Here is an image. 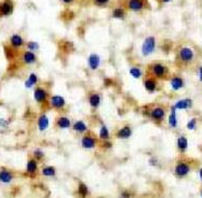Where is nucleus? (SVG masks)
<instances>
[{"mask_svg":"<svg viewBox=\"0 0 202 198\" xmlns=\"http://www.w3.org/2000/svg\"><path fill=\"white\" fill-rule=\"evenodd\" d=\"M143 116H147L156 124L162 123L167 116V111L162 106H154L153 108H143L142 110Z\"/></svg>","mask_w":202,"mask_h":198,"instance_id":"nucleus-1","label":"nucleus"},{"mask_svg":"<svg viewBox=\"0 0 202 198\" xmlns=\"http://www.w3.org/2000/svg\"><path fill=\"white\" fill-rule=\"evenodd\" d=\"M147 74L154 77L157 80H165L169 76V69L162 62H152L147 67Z\"/></svg>","mask_w":202,"mask_h":198,"instance_id":"nucleus-2","label":"nucleus"},{"mask_svg":"<svg viewBox=\"0 0 202 198\" xmlns=\"http://www.w3.org/2000/svg\"><path fill=\"white\" fill-rule=\"evenodd\" d=\"M50 93L48 89L42 85H37L33 88V100L40 107H45L48 106V100H50Z\"/></svg>","mask_w":202,"mask_h":198,"instance_id":"nucleus-3","label":"nucleus"},{"mask_svg":"<svg viewBox=\"0 0 202 198\" xmlns=\"http://www.w3.org/2000/svg\"><path fill=\"white\" fill-rule=\"evenodd\" d=\"M80 142H81V146L83 149L92 150V149H96L97 146L99 144V138L95 136L92 132L88 131L86 134L82 135Z\"/></svg>","mask_w":202,"mask_h":198,"instance_id":"nucleus-4","label":"nucleus"},{"mask_svg":"<svg viewBox=\"0 0 202 198\" xmlns=\"http://www.w3.org/2000/svg\"><path fill=\"white\" fill-rule=\"evenodd\" d=\"M48 106L51 107V109L58 111V112H62V111L66 110V107H67V100H66V98L64 96L58 95V94L51 95L50 100H48Z\"/></svg>","mask_w":202,"mask_h":198,"instance_id":"nucleus-5","label":"nucleus"},{"mask_svg":"<svg viewBox=\"0 0 202 198\" xmlns=\"http://www.w3.org/2000/svg\"><path fill=\"white\" fill-rule=\"evenodd\" d=\"M155 50H156V39L155 37L150 36L144 40L142 47H141V54L144 57H147L152 55L155 52Z\"/></svg>","mask_w":202,"mask_h":198,"instance_id":"nucleus-6","label":"nucleus"},{"mask_svg":"<svg viewBox=\"0 0 202 198\" xmlns=\"http://www.w3.org/2000/svg\"><path fill=\"white\" fill-rule=\"evenodd\" d=\"M177 59L182 62L185 66H188V64L193 62V60L195 59V53L190 47H182L180 50V52L177 53Z\"/></svg>","mask_w":202,"mask_h":198,"instance_id":"nucleus-7","label":"nucleus"},{"mask_svg":"<svg viewBox=\"0 0 202 198\" xmlns=\"http://www.w3.org/2000/svg\"><path fill=\"white\" fill-rule=\"evenodd\" d=\"M143 87L148 94H154L158 91L159 87V83H158V80L155 79L152 76H147L143 79Z\"/></svg>","mask_w":202,"mask_h":198,"instance_id":"nucleus-8","label":"nucleus"},{"mask_svg":"<svg viewBox=\"0 0 202 198\" xmlns=\"http://www.w3.org/2000/svg\"><path fill=\"white\" fill-rule=\"evenodd\" d=\"M87 102L92 110H98L102 102V95L98 92H91L87 97Z\"/></svg>","mask_w":202,"mask_h":198,"instance_id":"nucleus-9","label":"nucleus"},{"mask_svg":"<svg viewBox=\"0 0 202 198\" xmlns=\"http://www.w3.org/2000/svg\"><path fill=\"white\" fill-rule=\"evenodd\" d=\"M55 127L62 130L70 129L72 127V121L68 115H65V114L58 115L55 119Z\"/></svg>","mask_w":202,"mask_h":198,"instance_id":"nucleus-10","label":"nucleus"},{"mask_svg":"<svg viewBox=\"0 0 202 198\" xmlns=\"http://www.w3.org/2000/svg\"><path fill=\"white\" fill-rule=\"evenodd\" d=\"M133 134V129L132 127L130 126L129 124H125L124 126L120 127L117 130L115 131L114 136H115L116 139H120V140H127L132 136Z\"/></svg>","mask_w":202,"mask_h":198,"instance_id":"nucleus-11","label":"nucleus"},{"mask_svg":"<svg viewBox=\"0 0 202 198\" xmlns=\"http://www.w3.org/2000/svg\"><path fill=\"white\" fill-rule=\"evenodd\" d=\"M101 62L102 59L100 55L96 54V53H91L87 58V67L91 71H97L101 67Z\"/></svg>","mask_w":202,"mask_h":198,"instance_id":"nucleus-12","label":"nucleus"},{"mask_svg":"<svg viewBox=\"0 0 202 198\" xmlns=\"http://www.w3.org/2000/svg\"><path fill=\"white\" fill-rule=\"evenodd\" d=\"M50 127V117L45 112H41L37 119V128L40 132H44Z\"/></svg>","mask_w":202,"mask_h":198,"instance_id":"nucleus-13","label":"nucleus"},{"mask_svg":"<svg viewBox=\"0 0 202 198\" xmlns=\"http://www.w3.org/2000/svg\"><path fill=\"white\" fill-rule=\"evenodd\" d=\"M190 171V165L188 163H185V161H179V163L175 165L174 168V173L176 177L179 178H184Z\"/></svg>","mask_w":202,"mask_h":198,"instance_id":"nucleus-14","label":"nucleus"},{"mask_svg":"<svg viewBox=\"0 0 202 198\" xmlns=\"http://www.w3.org/2000/svg\"><path fill=\"white\" fill-rule=\"evenodd\" d=\"M21 60L23 64L27 65V66H31V65H35L38 62V56L36 55L35 52H31V51L27 50L22 53Z\"/></svg>","mask_w":202,"mask_h":198,"instance_id":"nucleus-15","label":"nucleus"},{"mask_svg":"<svg viewBox=\"0 0 202 198\" xmlns=\"http://www.w3.org/2000/svg\"><path fill=\"white\" fill-rule=\"evenodd\" d=\"M71 128L75 134H79V135H84V134H86V132L89 131L88 124L83 120H77V121H75V122L72 123Z\"/></svg>","mask_w":202,"mask_h":198,"instance_id":"nucleus-16","label":"nucleus"},{"mask_svg":"<svg viewBox=\"0 0 202 198\" xmlns=\"http://www.w3.org/2000/svg\"><path fill=\"white\" fill-rule=\"evenodd\" d=\"M169 83H170L171 88L173 89V91H175V92L182 89L184 87V85H185L184 79L182 78V77L177 76V74H174V76H172L171 78H170Z\"/></svg>","mask_w":202,"mask_h":198,"instance_id":"nucleus-17","label":"nucleus"},{"mask_svg":"<svg viewBox=\"0 0 202 198\" xmlns=\"http://www.w3.org/2000/svg\"><path fill=\"white\" fill-rule=\"evenodd\" d=\"M39 84V77L36 72H30L28 74L27 79L25 80L24 82V86H25L27 89H30V88H35Z\"/></svg>","mask_w":202,"mask_h":198,"instance_id":"nucleus-18","label":"nucleus"},{"mask_svg":"<svg viewBox=\"0 0 202 198\" xmlns=\"http://www.w3.org/2000/svg\"><path fill=\"white\" fill-rule=\"evenodd\" d=\"M39 170V165H38V161L36 158H29L27 161V165H26V173L31 177L36 176V173Z\"/></svg>","mask_w":202,"mask_h":198,"instance_id":"nucleus-19","label":"nucleus"},{"mask_svg":"<svg viewBox=\"0 0 202 198\" xmlns=\"http://www.w3.org/2000/svg\"><path fill=\"white\" fill-rule=\"evenodd\" d=\"M14 179V175L9 170V169L2 167L0 169V182L3 184H9Z\"/></svg>","mask_w":202,"mask_h":198,"instance_id":"nucleus-20","label":"nucleus"},{"mask_svg":"<svg viewBox=\"0 0 202 198\" xmlns=\"http://www.w3.org/2000/svg\"><path fill=\"white\" fill-rule=\"evenodd\" d=\"M10 45H11L12 49L14 50H18L21 49L22 47H24V39L21 35H17V33H14V35L11 36L10 38Z\"/></svg>","mask_w":202,"mask_h":198,"instance_id":"nucleus-21","label":"nucleus"},{"mask_svg":"<svg viewBox=\"0 0 202 198\" xmlns=\"http://www.w3.org/2000/svg\"><path fill=\"white\" fill-rule=\"evenodd\" d=\"M193 100L190 98H184L181 100L176 101L174 105V108L176 110H187V109H191L193 108Z\"/></svg>","mask_w":202,"mask_h":198,"instance_id":"nucleus-22","label":"nucleus"},{"mask_svg":"<svg viewBox=\"0 0 202 198\" xmlns=\"http://www.w3.org/2000/svg\"><path fill=\"white\" fill-rule=\"evenodd\" d=\"M127 7L129 10L131 11H141L144 9L145 2L144 0H128L127 1Z\"/></svg>","mask_w":202,"mask_h":198,"instance_id":"nucleus-23","label":"nucleus"},{"mask_svg":"<svg viewBox=\"0 0 202 198\" xmlns=\"http://www.w3.org/2000/svg\"><path fill=\"white\" fill-rule=\"evenodd\" d=\"M144 70L141 68L140 66H138V65H135V66H131L130 68H129V76L131 77V78H133L135 80H140L142 79L143 77H144Z\"/></svg>","mask_w":202,"mask_h":198,"instance_id":"nucleus-24","label":"nucleus"},{"mask_svg":"<svg viewBox=\"0 0 202 198\" xmlns=\"http://www.w3.org/2000/svg\"><path fill=\"white\" fill-rule=\"evenodd\" d=\"M168 124H169L170 128H172V129L177 127L176 109L174 108V106H172V107L170 108V114H169V116H168Z\"/></svg>","mask_w":202,"mask_h":198,"instance_id":"nucleus-25","label":"nucleus"},{"mask_svg":"<svg viewBox=\"0 0 202 198\" xmlns=\"http://www.w3.org/2000/svg\"><path fill=\"white\" fill-rule=\"evenodd\" d=\"M98 138H99V140H101V141L111 139V132H110V130H109L108 126H106V124H101L100 127H99Z\"/></svg>","mask_w":202,"mask_h":198,"instance_id":"nucleus-26","label":"nucleus"},{"mask_svg":"<svg viewBox=\"0 0 202 198\" xmlns=\"http://www.w3.org/2000/svg\"><path fill=\"white\" fill-rule=\"evenodd\" d=\"M13 12V4L9 1H4L0 3V14L2 16H8Z\"/></svg>","mask_w":202,"mask_h":198,"instance_id":"nucleus-27","label":"nucleus"},{"mask_svg":"<svg viewBox=\"0 0 202 198\" xmlns=\"http://www.w3.org/2000/svg\"><path fill=\"white\" fill-rule=\"evenodd\" d=\"M176 146L181 153H185L187 148H188V140H187L186 137L180 136L176 140Z\"/></svg>","mask_w":202,"mask_h":198,"instance_id":"nucleus-28","label":"nucleus"},{"mask_svg":"<svg viewBox=\"0 0 202 198\" xmlns=\"http://www.w3.org/2000/svg\"><path fill=\"white\" fill-rule=\"evenodd\" d=\"M77 196L80 198H87V196L89 195V190L87 187V185L83 182H80L79 185H77Z\"/></svg>","mask_w":202,"mask_h":198,"instance_id":"nucleus-29","label":"nucleus"},{"mask_svg":"<svg viewBox=\"0 0 202 198\" xmlns=\"http://www.w3.org/2000/svg\"><path fill=\"white\" fill-rule=\"evenodd\" d=\"M41 173L42 176L44 177H47V178H52V177H55L56 176V168L54 166H44L41 170Z\"/></svg>","mask_w":202,"mask_h":198,"instance_id":"nucleus-30","label":"nucleus"},{"mask_svg":"<svg viewBox=\"0 0 202 198\" xmlns=\"http://www.w3.org/2000/svg\"><path fill=\"white\" fill-rule=\"evenodd\" d=\"M112 15H113L114 18H117V20H123L126 15V11L124 10L123 8H116L114 9L113 12H112Z\"/></svg>","mask_w":202,"mask_h":198,"instance_id":"nucleus-31","label":"nucleus"},{"mask_svg":"<svg viewBox=\"0 0 202 198\" xmlns=\"http://www.w3.org/2000/svg\"><path fill=\"white\" fill-rule=\"evenodd\" d=\"M4 55H6V58L8 60H13L15 58V52H14V49H12V47H4Z\"/></svg>","mask_w":202,"mask_h":198,"instance_id":"nucleus-32","label":"nucleus"},{"mask_svg":"<svg viewBox=\"0 0 202 198\" xmlns=\"http://www.w3.org/2000/svg\"><path fill=\"white\" fill-rule=\"evenodd\" d=\"M32 155H33V158H36L37 161H41V159L44 158L45 154H44V152H43V150L36 149L35 151L32 152Z\"/></svg>","mask_w":202,"mask_h":198,"instance_id":"nucleus-33","label":"nucleus"},{"mask_svg":"<svg viewBox=\"0 0 202 198\" xmlns=\"http://www.w3.org/2000/svg\"><path fill=\"white\" fill-rule=\"evenodd\" d=\"M26 47H27L28 51H31V52H36V51L39 50V44L35 41H29V42L26 43Z\"/></svg>","mask_w":202,"mask_h":198,"instance_id":"nucleus-34","label":"nucleus"},{"mask_svg":"<svg viewBox=\"0 0 202 198\" xmlns=\"http://www.w3.org/2000/svg\"><path fill=\"white\" fill-rule=\"evenodd\" d=\"M197 123H198V120H197L196 117H193V119L189 120L188 122H187L186 128L188 130H194L197 127Z\"/></svg>","mask_w":202,"mask_h":198,"instance_id":"nucleus-35","label":"nucleus"},{"mask_svg":"<svg viewBox=\"0 0 202 198\" xmlns=\"http://www.w3.org/2000/svg\"><path fill=\"white\" fill-rule=\"evenodd\" d=\"M100 146L103 150H106V151H109V150L113 148V142L111 140H104V141H101Z\"/></svg>","mask_w":202,"mask_h":198,"instance_id":"nucleus-36","label":"nucleus"},{"mask_svg":"<svg viewBox=\"0 0 202 198\" xmlns=\"http://www.w3.org/2000/svg\"><path fill=\"white\" fill-rule=\"evenodd\" d=\"M10 122H11V121L9 119H0V127H1L2 129H7L10 125Z\"/></svg>","mask_w":202,"mask_h":198,"instance_id":"nucleus-37","label":"nucleus"},{"mask_svg":"<svg viewBox=\"0 0 202 198\" xmlns=\"http://www.w3.org/2000/svg\"><path fill=\"white\" fill-rule=\"evenodd\" d=\"M115 84V82H114L113 79H110V78H106L103 80V85L106 86V87H112V86Z\"/></svg>","mask_w":202,"mask_h":198,"instance_id":"nucleus-38","label":"nucleus"},{"mask_svg":"<svg viewBox=\"0 0 202 198\" xmlns=\"http://www.w3.org/2000/svg\"><path fill=\"white\" fill-rule=\"evenodd\" d=\"M148 164H150V166H153V167H156L158 165V159L156 157H150L148 159Z\"/></svg>","mask_w":202,"mask_h":198,"instance_id":"nucleus-39","label":"nucleus"},{"mask_svg":"<svg viewBox=\"0 0 202 198\" xmlns=\"http://www.w3.org/2000/svg\"><path fill=\"white\" fill-rule=\"evenodd\" d=\"M95 3L97 4V6H104V4L109 3V1L110 0H94Z\"/></svg>","mask_w":202,"mask_h":198,"instance_id":"nucleus-40","label":"nucleus"},{"mask_svg":"<svg viewBox=\"0 0 202 198\" xmlns=\"http://www.w3.org/2000/svg\"><path fill=\"white\" fill-rule=\"evenodd\" d=\"M130 196L131 195L128 191H124V192L121 194V198H130Z\"/></svg>","mask_w":202,"mask_h":198,"instance_id":"nucleus-41","label":"nucleus"},{"mask_svg":"<svg viewBox=\"0 0 202 198\" xmlns=\"http://www.w3.org/2000/svg\"><path fill=\"white\" fill-rule=\"evenodd\" d=\"M198 76H199V80H200V82L202 83V66L198 70Z\"/></svg>","mask_w":202,"mask_h":198,"instance_id":"nucleus-42","label":"nucleus"},{"mask_svg":"<svg viewBox=\"0 0 202 198\" xmlns=\"http://www.w3.org/2000/svg\"><path fill=\"white\" fill-rule=\"evenodd\" d=\"M62 2H65V3H71V2H73L74 0H62Z\"/></svg>","mask_w":202,"mask_h":198,"instance_id":"nucleus-43","label":"nucleus"},{"mask_svg":"<svg viewBox=\"0 0 202 198\" xmlns=\"http://www.w3.org/2000/svg\"><path fill=\"white\" fill-rule=\"evenodd\" d=\"M199 176H200V179L202 181V169H200V171H199Z\"/></svg>","mask_w":202,"mask_h":198,"instance_id":"nucleus-44","label":"nucleus"},{"mask_svg":"<svg viewBox=\"0 0 202 198\" xmlns=\"http://www.w3.org/2000/svg\"><path fill=\"white\" fill-rule=\"evenodd\" d=\"M162 2H169V1H171V0H161Z\"/></svg>","mask_w":202,"mask_h":198,"instance_id":"nucleus-45","label":"nucleus"},{"mask_svg":"<svg viewBox=\"0 0 202 198\" xmlns=\"http://www.w3.org/2000/svg\"><path fill=\"white\" fill-rule=\"evenodd\" d=\"M0 106H2V102H1V101H0Z\"/></svg>","mask_w":202,"mask_h":198,"instance_id":"nucleus-46","label":"nucleus"},{"mask_svg":"<svg viewBox=\"0 0 202 198\" xmlns=\"http://www.w3.org/2000/svg\"><path fill=\"white\" fill-rule=\"evenodd\" d=\"M201 196H202V191H201Z\"/></svg>","mask_w":202,"mask_h":198,"instance_id":"nucleus-47","label":"nucleus"},{"mask_svg":"<svg viewBox=\"0 0 202 198\" xmlns=\"http://www.w3.org/2000/svg\"><path fill=\"white\" fill-rule=\"evenodd\" d=\"M99 198H103V197H99Z\"/></svg>","mask_w":202,"mask_h":198,"instance_id":"nucleus-48","label":"nucleus"},{"mask_svg":"<svg viewBox=\"0 0 202 198\" xmlns=\"http://www.w3.org/2000/svg\"><path fill=\"white\" fill-rule=\"evenodd\" d=\"M0 77H1V74H0Z\"/></svg>","mask_w":202,"mask_h":198,"instance_id":"nucleus-49","label":"nucleus"}]
</instances>
